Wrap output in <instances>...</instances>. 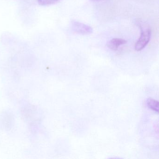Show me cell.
Masks as SVG:
<instances>
[{
    "label": "cell",
    "mask_w": 159,
    "mask_h": 159,
    "mask_svg": "<svg viewBox=\"0 0 159 159\" xmlns=\"http://www.w3.org/2000/svg\"><path fill=\"white\" fill-rule=\"evenodd\" d=\"M151 30L149 29L142 30L139 39L135 44V50L138 52L141 51L146 47L150 40Z\"/></svg>",
    "instance_id": "cell-1"
},
{
    "label": "cell",
    "mask_w": 159,
    "mask_h": 159,
    "mask_svg": "<svg viewBox=\"0 0 159 159\" xmlns=\"http://www.w3.org/2000/svg\"><path fill=\"white\" fill-rule=\"evenodd\" d=\"M71 26L72 31L80 35H89L93 32V28L90 26L75 20L71 21Z\"/></svg>",
    "instance_id": "cell-2"
},
{
    "label": "cell",
    "mask_w": 159,
    "mask_h": 159,
    "mask_svg": "<svg viewBox=\"0 0 159 159\" xmlns=\"http://www.w3.org/2000/svg\"><path fill=\"white\" fill-rule=\"evenodd\" d=\"M126 43H127V41L123 39L114 38L108 42L107 46L111 50L116 51L118 50L120 46L125 44Z\"/></svg>",
    "instance_id": "cell-3"
},
{
    "label": "cell",
    "mask_w": 159,
    "mask_h": 159,
    "mask_svg": "<svg viewBox=\"0 0 159 159\" xmlns=\"http://www.w3.org/2000/svg\"><path fill=\"white\" fill-rule=\"evenodd\" d=\"M147 104L148 107L154 111L158 112L159 111V102L152 98L147 99Z\"/></svg>",
    "instance_id": "cell-4"
},
{
    "label": "cell",
    "mask_w": 159,
    "mask_h": 159,
    "mask_svg": "<svg viewBox=\"0 0 159 159\" xmlns=\"http://www.w3.org/2000/svg\"><path fill=\"white\" fill-rule=\"evenodd\" d=\"M59 0H38L39 5L41 6H48L57 3Z\"/></svg>",
    "instance_id": "cell-5"
},
{
    "label": "cell",
    "mask_w": 159,
    "mask_h": 159,
    "mask_svg": "<svg viewBox=\"0 0 159 159\" xmlns=\"http://www.w3.org/2000/svg\"><path fill=\"white\" fill-rule=\"evenodd\" d=\"M90 1L93 2H95L101 1L102 0H90Z\"/></svg>",
    "instance_id": "cell-6"
}]
</instances>
